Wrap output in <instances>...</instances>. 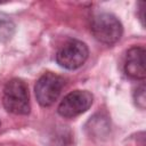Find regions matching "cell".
<instances>
[{
  "mask_svg": "<svg viewBox=\"0 0 146 146\" xmlns=\"http://www.w3.org/2000/svg\"><path fill=\"white\" fill-rule=\"evenodd\" d=\"M2 104L7 112L16 115H27L31 111L26 83L21 79L9 80L2 94Z\"/></svg>",
  "mask_w": 146,
  "mask_h": 146,
  "instance_id": "1",
  "label": "cell"
},
{
  "mask_svg": "<svg viewBox=\"0 0 146 146\" xmlns=\"http://www.w3.org/2000/svg\"><path fill=\"white\" fill-rule=\"evenodd\" d=\"M94 38L107 46L116 43L123 33V26L120 19L111 13H99L91 19L90 25Z\"/></svg>",
  "mask_w": 146,
  "mask_h": 146,
  "instance_id": "2",
  "label": "cell"
},
{
  "mask_svg": "<svg viewBox=\"0 0 146 146\" xmlns=\"http://www.w3.org/2000/svg\"><path fill=\"white\" fill-rule=\"evenodd\" d=\"M89 56L87 44L80 40L71 39L65 42L56 54L57 64L66 70H76L81 67Z\"/></svg>",
  "mask_w": 146,
  "mask_h": 146,
  "instance_id": "3",
  "label": "cell"
},
{
  "mask_svg": "<svg viewBox=\"0 0 146 146\" xmlns=\"http://www.w3.org/2000/svg\"><path fill=\"white\" fill-rule=\"evenodd\" d=\"M64 86L65 80L60 75L51 72L44 73L38 79L34 86V94L38 103L43 107L51 106L59 97Z\"/></svg>",
  "mask_w": 146,
  "mask_h": 146,
  "instance_id": "4",
  "label": "cell"
},
{
  "mask_svg": "<svg viewBox=\"0 0 146 146\" xmlns=\"http://www.w3.org/2000/svg\"><path fill=\"white\" fill-rule=\"evenodd\" d=\"M94 102V96L88 90H74L67 94L59 103L57 113L66 119L75 117L87 112Z\"/></svg>",
  "mask_w": 146,
  "mask_h": 146,
  "instance_id": "5",
  "label": "cell"
},
{
  "mask_svg": "<svg viewBox=\"0 0 146 146\" xmlns=\"http://www.w3.org/2000/svg\"><path fill=\"white\" fill-rule=\"evenodd\" d=\"M145 55L146 50L144 47H131L124 58L123 72L132 80H144L146 76L145 70Z\"/></svg>",
  "mask_w": 146,
  "mask_h": 146,
  "instance_id": "6",
  "label": "cell"
},
{
  "mask_svg": "<svg viewBox=\"0 0 146 146\" xmlns=\"http://www.w3.org/2000/svg\"><path fill=\"white\" fill-rule=\"evenodd\" d=\"M15 32V24L9 16L0 13V41L6 42L11 39Z\"/></svg>",
  "mask_w": 146,
  "mask_h": 146,
  "instance_id": "7",
  "label": "cell"
},
{
  "mask_svg": "<svg viewBox=\"0 0 146 146\" xmlns=\"http://www.w3.org/2000/svg\"><path fill=\"white\" fill-rule=\"evenodd\" d=\"M145 94H146L145 83L141 82L139 86H137V88L133 91V100H135V104L140 110H145V107H146V95Z\"/></svg>",
  "mask_w": 146,
  "mask_h": 146,
  "instance_id": "8",
  "label": "cell"
},
{
  "mask_svg": "<svg viewBox=\"0 0 146 146\" xmlns=\"http://www.w3.org/2000/svg\"><path fill=\"white\" fill-rule=\"evenodd\" d=\"M145 7H146V3L145 2H139V8H138V16H139V19L141 22V25L145 26V15H144V11H145Z\"/></svg>",
  "mask_w": 146,
  "mask_h": 146,
  "instance_id": "9",
  "label": "cell"
}]
</instances>
